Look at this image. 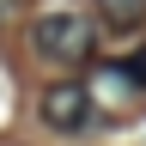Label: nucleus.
I'll list each match as a JSON object with an SVG mask.
<instances>
[{"label":"nucleus","instance_id":"obj_4","mask_svg":"<svg viewBox=\"0 0 146 146\" xmlns=\"http://www.w3.org/2000/svg\"><path fill=\"white\" fill-rule=\"evenodd\" d=\"M12 6H18V0H0V12H12Z\"/></svg>","mask_w":146,"mask_h":146},{"label":"nucleus","instance_id":"obj_3","mask_svg":"<svg viewBox=\"0 0 146 146\" xmlns=\"http://www.w3.org/2000/svg\"><path fill=\"white\" fill-rule=\"evenodd\" d=\"M98 12H104V25H116V31H134L140 18H146V0H98Z\"/></svg>","mask_w":146,"mask_h":146},{"label":"nucleus","instance_id":"obj_2","mask_svg":"<svg viewBox=\"0 0 146 146\" xmlns=\"http://www.w3.org/2000/svg\"><path fill=\"white\" fill-rule=\"evenodd\" d=\"M36 116H43L55 134H79V128L91 122V91H85V85H73V79H61V85H49V91H43Z\"/></svg>","mask_w":146,"mask_h":146},{"label":"nucleus","instance_id":"obj_1","mask_svg":"<svg viewBox=\"0 0 146 146\" xmlns=\"http://www.w3.org/2000/svg\"><path fill=\"white\" fill-rule=\"evenodd\" d=\"M31 49L43 55V61L79 67V61H91V49H98V25H91L85 12H43L31 25Z\"/></svg>","mask_w":146,"mask_h":146}]
</instances>
